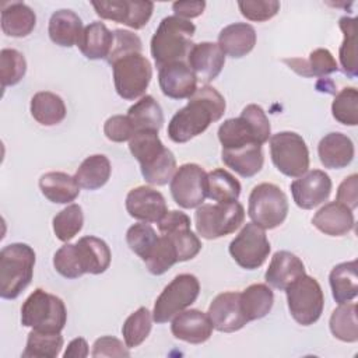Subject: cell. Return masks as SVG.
<instances>
[{
    "mask_svg": "<svg viewBox=\"0 0 358 358\" xmlns=\"http://www.w3.org/2000/svg\"><path fill=\"white\" fill-rule=\"evenodd\" d=\"M224 96L211 85H201L168 123V137L178 144L186 143L207 130L225 113Z\"/></svg>",
    "mask_w": 358,
    "mask_h": 358,
    "instance_id": "6da1fadb",
    "label": "cell"
},
{
    "mask_svg": "<svg viewBox=\"0 0 358 358\" xmlns=\"http://www.w3.org/2000/svg\"><path fill=\"white\" fill-rule=\"evenodd\" d=\"M129 150L138 161L147 183L162 186L171 182L176 172V159L173 152L162 144L158 131H136L129 141Z\"/></svg>",
    "mask_w": 358,
    "mask_h": 358,
    "instance_id": "7a4b0ae2",
    "label": "cell"
},
{
    "mask_svg": "<svg viewBox=\"0 0 358 358\" xmlns=\"http://www.w3.org/2000/svg\"><path fill=\"white\" fill-rule=\"evenodd\" d=\"M196 27L189 20L168 15L161 20L157 31L151 38V56L157 67L173 62H185L189 50L194 45L192 38Z\"/></svg>",
    "mask_w": 358,
    "mask_h": 358,
    "instance_id": "3957f363",
    "label": "cell"
},
{
    "mask_svg": "<svg viewBox=\"0 0 358 358\" xmlns=\"http://www.w3.org/2000/svg\"><path fill=\"white\" fill-rule=\"evenodd\" d=\"M271 126L263 108L256 103L246 105L239 117L227 119L218 127V140L222 150H235L249 144H260L268 141Z\"/></svg>",
    "mask_w": 358,
    "mask_h": 358,
    "instance_id": "277c9868",
    "label": "cell"
},
{
    "mask_svg": "<svg viewBox=\"0 0 358 358\" xmlns=\"http://www.w3.org/2000/svg\"><path fill=\"white\" fill-rule=\"evenodd\" d=\"M35 266L34 249L22 242L4 246L0 252V296L15 299L31 284Z\"/></svg>",
    "mask_w": 358,
    "mask_h": 358,
    "instance_id": "5b68a950",
    "label": "cell"
},
{
    "mask_svg": "<svg viewBox=\"0 0 358 358\" xmlns=\"http://www.w3.org/2000/svg\"><path fill=\"white\" fill-rule=\"evenodd\" d=\"M66 322L67 309L64 302L42 288H36L21 306V323L25 327L60 333Z\"/></svg>",
    "mask_w": 358,
    "mask_h": 358,
    "instance_id": "8992f818",
    "label": "cell"
},
{
    "mask_svg": "<svg viewBox=\"0 0 358 358\" xmlns=\"http://www.w3.org/2000/svg\"><path fill=\"white\" fill-rule=\"evenodd\" d=\"M117 95L126 101L144 96L152 77L150 60L141 53H129L110 63Z\"/></svg>",
    "mask_w": 358,
    "mask_h": 358,
    "instance_id": "52a82bcc",
    "label": "cell"
},
{
    "mask_svg": "<svg viewBox=\"0 0 358 358\" xmlns=\"http://www.w3.org/2000/svg\"><path fill=\"white\" fill-rule=\"evenodd\" d=\"M245 220V208L239 201L201 204L194 213L197 234L204 239H218L235 232Z\"/></svg>",
    "mask_w": 358,
    "mask_h": 358,
    "instance_id": "ba28073f",
    "label": "cell"
},
{
    "mask_svg": "<svg viewBox=\"0 0 358 358\" xmlns=\"http://www.w3.org/2000/svg\"><path fill=\"white\" fill-rule=\"evenodd\" d=\"M248 201V215L263 229H274L287 218L288 199L274 183L264 182L255 186Z\"/></svg>",
    "mask_w": 358,
    "mask_h": 358,
    "instance_id": "9c48e42d",
    "label": "cell"
},
{
    "mask_svg": "<svg viewBox=\"0 0 358 358\" xmlns=\"http://www.w3.org/2000/svg\"><path fill=\"white\" fill-rule=\"evenodd\" d=\"M287 303L294 320L302 326L316 323L323 312L324 295L316 278L303 274L285 288Z\"/></svg>",
    "mask_w": 358,
    "mask_h": 358,
    "instance_id": "30bf717a",
    "label": "cell"
},
{
    "mask_svg": "<svg viewBox=\"0 0 358 358\" xmlns=\"http://www.w3.org/2000/svg\"><path fill=\"white\" fill-rule=\"evenodd\" d=\"M270 157L278 172L288 178H299L308 172L309 150L295 131H278L270 136Z\"/></svg>",
    "mask_w": 358,
    "mask_h": 358,
    "instance_id": "8fae6325",
    "label": "cell"
},
{
    "mask_svg": "<svg viewBox=\"0 0 358 358\" xmlns=\"http://www.w3.org/2000/svg\"><path fill=\"white\" fill-rule=\"evenodd\" d=\"M200 294V282L196 275L183 273L176 275L159 294L154 303L152 320L166 323L179 312L196 302Z\"/></svg>",
    "mask_w": 358,
    "mask_h": 358,
    "instance_id": "7c38bea8",
    "label": "cell"
},
{
    "mask_svg": "<svg viewBox=\"0 0 358 358\" xmlns=\"http://www.w3.org/2000/svg\"><path fill=\"white\" fill-rule=\"evenodd\" d=\"M228 250L238 266L255 270L266 262L271 246L264 229L255 222H248L231 241Z\"/></svg>",
    "mask_w": 358,
    "mask_h": 358,
    "instance_id": "4fadbf2b",
    "label": "cell"
},
{
    "mask_svg": "<svg viewBox=\"0 0 358 358\" xmlns=\"http://www.w3.org/2000/svg\"><path fill=\"white\" fill-rule=\"evenodd\" d=\"M169 190L182 208H197L207 197V172L197 164H183L173 173Z\"/></svg>",
    "mask_w": 358,
    "mask_h": 358,
    "instance_id": "5bb4252c",
    "label": "cell"
},
{
    "mask_svg": "<svg viewBox=\"0 0 358 358\" xmlns=\"http://www.w3.org/2000/svg\"><path fill=\"white\" fill-rule=\"evenodd\" d=\"M91 4L101 18L124 24L133 29L145 27L154 11V3L150 0H110Z\"/></svg>",
    "mask_w": 358,
    "mask_h": 358,
    "instance_id": "9a60e30c",
    "label": "cell"
},
{
    "mask_svg": "<svg viewBox=\"0 0 358 358\" xmlns=\"http://www.w3.org/2000/svg\"><path fill=\"white\" fill-rule=\"evenodd\" d=\"M289 187L295 204L302 210H312L329 199L333 183L324 171L313 169L295 179Z\"/></svg>",
    "mask_w": 358,
    "mask_h": 358,
    "instance_id": "2e32d148",
    "label": "cell"
},
{
    "mask_svg": "<svg viewBox=\"0 0 358 358\" xmlns=\"http://www.w3.org/2000/svg\"><path fill=\"white\" fill-rule=\"evenodd\" d=\"M207 315L213 327L222 333H234L249 322L241 308V292L228 291L218 294L208 306Z\"/></svg>",
    "mask_w": 358,
    "mask_h": 358,
    "instance_id": "e0dca14e",
    "label": "cell"
},
{
    "mask_svg": "<svg viewBox=\"0 0 358 358\" xmlns=\"http://www.w3.org/2000/svg\"><path fill=\"white\" fill-rule=\"evenodd\" d=\"M126 210L141 222H158L166 213V201L161 192L151 186H137L126 196Z\"/></svg>",
    "mask_w": 358,
    "mask_h": 358,
    "instance_id": "ac0fdd59",
    "label": "cell"
},
{
    "mask_svg": "<svg viewBox=\"0 0 358 358\" xmlns=\"http://www.w3.org/2000/svg\"><path fill=\"white\" fill-rule=\"evenodd\" d=\"M158 84L171 99H189L197 90V78L186 62H173L158 69Z\"/></svg>",
    "mask_w": 358,
    "mask_h": 358,
    "instance_id": "d6986e66",
    "label": "cell"
},
{
    "mask_svg": "<svg viewBox=\"0 0 358 358\" xmlns=\"http://www.w3.org/2000/svg\"><path fill=\"white\" fill-rule=\"evenodd\" d=\"M186 63L194 73L197 81L200 80L204 85L215 80L225 64V55L214 42L194 43L187 53Z\"/></svg>",
    "mask_w": 358,
    "mask_h": 358,
    "instance_id": "ffe728a7",
    "label": "cell"
},
{
    "mask_svg": "<svg viewBox=\"0 0 358 358\" xmlns=\"http://www.w3.org/2000/svg\"><path fill=\"white\" fill-rule=\"evenodd\" d=\"M213 329L208 315L199 309H185L173 316L171 323L173 337L190 344L207 341L213 334Z\"/></svg>",
    "mask_w": 358,
    "mask_h": 358,
    "instance_id": "44dd1931",
    "label": "cell"
},
{
    "mask_svg": "<svg viewBox=\"0 0 358 358\" xmlns=\"http://www.w3.org/2000/svg\"><path fill=\"white\" fill-rule=\"evenodd\" d=\"M312 224L324 235L343 236L354 229L355 220L352 210L334 200L315 213Z\"/></svg>",
    "mask_w": 358,
    "mask_h": 358,
    "instance_id": "7402d4cb",
    "label": "cell"
},
{
    "mask_svg": "<svg viewBox=\"0 0 358 358\" xmlns=\"http://www.w3.org/2000/svg\"><path fill=\"white\" fill-rule=\"evenodd\" d=\"M355 148L352 140L340 131L322 137L317 144V155L324 168L343 169L354 159Z\"/></svg>",
    "mask_w": 358,
    "mask_h": 358,
    "instance_id": "603a6c76",
    "label": "cell"
},
{
    "mask_svg": "<svg viewBox=\"0 0 358 358\" xmlns=\"http://www.w3.org/2000/svg\"><path fill=\"white\" fill-rule=\"evenodd\" d=\"M303 274H306L305 266L296 255L288 250H278L271 257L264 274V280L271 287L285 291L291 282Z\"/></svg>",
    "mask_w": 358,
    "mask_h": 358,
    "instance_id": "cb8c5ba5",
    "label": "cell"
},
{
    "mask_svg": "<svg viewBox=\"0 0 358 358\" xmlns=\"http://www.w3.org/2000/svg\"><path fill=\"white\" fill-rule=\"evenodd\" d=\"M74 245L84 274H102L106 271L110 264L112 253L103 239L88 235L80 238Z\"/></svg>",
    "mask_w": 358,
    "mask_h": 358,
    "instance_id": "d4e9b609",
    "label": "cell"
},
{
    "mask_svg": "<svg viewBox=\"0 0 358 358\" xmlns=\"http://www.w3.org/2000/svg\"><path fill=\"white\" fill-rule=\"evenodd\" d=\"M256 39V31L250 24L234 22L220 31L218 46L224 55L234 59H241L253 50Z\"/></svg>",
    "mask_w": 358,
    "mask_h": 358,
    "instance_id": "484cf974",
    "label": "cell"
},
{
    "mask_svg": "<svg viewBox=\"0 0 358 358\" xmlns=\"http://www.w3.org/2000/svg\"><path fill=\"white\" fill-rule=\"evenodd\" d=\"M83 29V21L78 14L73 10L62 8L50 15L48 34L53 43L63 48H71L77 45Z\"/></svg>",
    "mask_w": 358,
    "mask_h": 358,
    "instance_id": "4316f807",
    "label": "cell"
},
{
    "mask_svg": "<svg viewBox=\"0 0 358 358\" xmlns=\"http://www.w3.org/2000/svg\"><path fill=\"white\" fill-rule=\"evenodd\" d=\"M113 45V32L101 21H94L84 27L77 42L80 52L90 60L108 59Z\"/></svg>",
    "mask_w": 358,
    "mask_h": 358,
    "instance_id": "83f0119b",
    "label": "cell"
},
{
    "mask_svg": "<svg viewBox=\"0 0 358 358\" xmlns=\"http://www.w3.org/2000/svg\"><path fill=\"white\" fill-rule=\"evenodd\" d=\"M39 189L55 204H69L80 194V185L76 178L60 171L43 173L39 178Z\"/></svg>",
    "mask_w": 358,
    "mask_h": 358,
    "instance_id": "f1b7e54d",
    "label": "cell"
},
{
    "mask_svg": "<svg viewBox=\"0 0 358 358\" xmlns=\"http://www.w3.org/2000/svg\"><path fill=\"white\" fill-rule=\"evenodd\" d=\"M1 31L7 36L24 38L28 36L36 25L35 11L25 3L11 1L1 10Z\"/></svg>",
    "mask_w": 358,
    "mask_h": 358,
    "instance_id": "f546056e",
    "label": "cell"
},
{
    "mask_svg": "<svg viewBox=\"0 0 358 358\" xmlns=\"http://www.w3.org/2000/svg\"><path fill=\"white\" fill-rule=\"evenodd\" d=\"M222 162L242 178H252L259 173L264 164L260 144H249L235 150L221 151Z\"/></svg>",
    "mask_w": 358,
    "mask_h": 358,
    "instance_id": "4dcf8cb0",
    "label": "cell"
},
{
    "mask_svg": "<svg viewBox=\"0 0 358 358\" xmlns=\"http://www.w3.org/2000/svg\"><path fill=\"white\" fill-rule=\"evenodd\" d=\"M329 282L331 295L338 305L352 301L358 294L357 260L344 262L334 266L330 271Z\"/></svg>",
    "mask_w": 358,
    "mask_h": 358,
    "instance_id": "1f68e13d",
    "label": "cell"
},
{
    "mask_svg": "<svg viewBox=\"0 0 358 358\" xmlns=\"http://www.w3.org/2000/svg\"><path fill=\"white\" fill-rule=\"evenodd\" d=\"M31 115L42 126H55L63 122L67 109L64 101L55 92L39 91L31 99Z\"/></svg>",
    "mask_w": 358,
    "mask_h": 358,
    "instance_id": "d6a6232c",
    "label": "cell"
},
{
    "mask_svg": "<svg viewBox=\"0 0 358 358\" xmlns=\"http://www.w3.org/2000/svg\"><path fill=\"white\" fill-rule=\"evenodd\" d=\"M127 117L134 129V133L141 130L159 131L164 124L162 108L151 95H144L134 102L127 110Z\"/></svg>",
    "mask_w": 358,
    "mask_h": 358,
    "instance_id": "836d02e7",
    "label": "cell"
},
{
    "mask_svg": "<svg viewBox=\"0 0 358 358\" xmlns=\"http://www.w3.org/2000/svg\"><path fill=\"white\" fill-rule=\"evenodd\" d=\"M110 162L103 154H94L87 157L76 171V180L80 187L87 190H96L106 185L110 178Z\"/></svg>",
    "mask_w": 358,
    "mask_h": 358,
    "instance_id": "e575fe53",
    "label": "cell"
},
{
    "mask_svg": "<svg viewBox=\"0 0 358 358\" xmlns=\"http://www.w3.org/2000/svg\"><path fill=\"white\" fill-rule=\"evenodd\" d=\"M274 303V294L267 284H252L241 292V308L248 322L268 315Z\"/></svg>",
    "mask_w": 358,
    "mask_h": 358,
    "instance_id": "d590c367",
    "label": "cell"
},
{
    "mask_svg": "<svg viewBox=\"0 0 358 358\" xmlns=\"http://www.w3.org/2000/svg\"><path fill=\"white\" fill-rule=\"evenodd\" d=\"M239 180L222 168H217L207 173V197L217 203L238 201L241 194Z\"/></svg>",
    "mask_w": 358,
    "mask_h": 358,
    "instance_id": "8d00e7d4",
    "label": "cell"
},
{
    "mask_svg": "<svg viewBox=\"0 0 358 358\" xmlns=\"http://www.w3.org/2000/svg\"><path fill=\"white\" fill-rule=\"evenodd\" d=\"M285 63L289 64L292 70H295L298 74L305 76V77H323L329 76L334 71L338 70V64L330 50L319 48L310 52L309 59H285Z\"/></svg>",
    "mask_w": 358,
    "mask_h": 358,
    "instance_id": "74e56055",
    "label": "cell"
},
{
    "mask_svg": "<svg viewBox=\"0 0 358 358\" xmlns=\"http://www.w3.org/2000/svg\"><path fill=\"white\" fill-rule=\"evenodd\" d=\"M331 334L344 343H355L358 340V322H357V303H340L333 310L329 320Z\"/></svg>",
    "mask_w": 358,
    "mask_h": 358,
    "instance_id": "f35d334b",
    "label": "cell"
},
{
    "mask_svg": "<svg viewBox=\"0 0 358 358\" xmlns=\"http://www.w3.org/2000/svg\"><path fill=\"white\" fill-rule=\"evenodd\" d=\"M63 347V336L60 333L39 331L32 329L27 338L24 358H56Z\"/></svg>",
    "mask_w": 358,
    "mask_h": 358,
    "instance_id": "ab89813d",
    "label": "cell"
},
{
    "mask_svg": "<svg viewBox=\"0 0 358 358\" xmlns=\"http://www.w3.org/2000/svg\"><path fill=\"white\" fill-rule=\"evenodd\" d=\"M355 18L352 17H341L338 20V27L344 35L343 43L338 50L340 64L343 73L348 78H355L358 74L357 70V53H355Z\"/></svg>",
    "mask_w": 358,
    "mask_h": 358,
    "instance_id": "60d3db41",
    "label": "cell"
},
{
    "mask_svg": "<svg viewBox=\"0 0 358 358\" xmlns=\"http://www.w3.org/2000/svg\"><path fill=\"white\" fill-rule=\"evenodd\" d=\"M152 327V312L141 306L133 312L122 326L124 344L129 348L138 347L150 334Z\"/></svg>",
    "mask_w": 358,
    "mask_h": 358,
    "instance_id": "b9f144b4",
    "label": "cell"
},
{
    "mask_svg": "<svg viewBox=\"0 0 358 358\" xmlns=\"http://www.w3.org/2000/svg\"><path fill=\"white\" fill-rule=\"evenodd\" d=\"M53 232L62 242L73 239L83 228L84 214L80 204H69L53 217Z\"/></svg>",
    "mask_w": 358,
    "mask_h": 358,
    "instance_id": "7bdbcfd3",
    "label": "cell"
},
{
    "mask_svg": "<svg viewBox=\"0 0 358 358\" xmlns=\"http://www.w3.org/2000/svg\"><path fill=\"white\" fill-rule=\"evenodd\" d=\"M158 236L155 229L148 222H137L131 225L126 232V242L129 248L143 260L145 262L152 253Z\"/></svg>",
    "mask_w": 358,
    "mask_h": 358,
    "instance_id": "ee69618b",
    "label": "cell"
},
{
    "mask_svg": "<svg viewBox=\"0 0 358 358\" xmlns=\"http://www.w3.org/2000/svg\"><path fill=\"white\" fill-rule=\"evenodd\" d=\"M331 115L341 124H358V91L355 87H345L334 96Z\"/></svg>",
    "mask_w": 358,
    "mask_h": 358,
    "instance_id": "f6af8a7d",
    "label": "cell"
},
{
    "mask_svg": "<svg viewBox=\"0 0 358 358\" xmlns=\"http://www.w3.org/2000/svg\"><path fill=\"white\" fill-rule=\"evenodd\" d=\"M27 73V60L17 49H1L0 52V80L3 90L18 84Z\"/></svg>",
    "mask_w": 358,
    "mask_h": 358,
    "instance_id": "bcb514c9",
    "label": "cell"
},
{
    "mask_svg": "<svg viewBox=\"0 0 358 358\" xmlns=\"http://www.w3.org/2000/svg\"><path fill=\"white\" fill-rule=\"evenodd\" d=\"M178 260V253L175 249L173 242L168 235H159L158 242L150 255V257L144 262L148 271L154 275H161L166 273L173 264H176Z\"/></svg>",
    "mask_w": 358,
    "mask_h": 358,
    "instance_id": "7dc6e473",
    "label": "cell"
},
{
    "mask_svg": "<svg viewBox=\"0 0 358 358\" xmlns=\"http://www.w3.org/2000/svg\"><path fill=\"white\" fill-rule=\"evenodd\" d=\"M53 266L56 271L64 278L73 280L84 274L80 266V260H78V255L74 243L67 242L60 249L56 250L53 256Z\"/></svg>",
    "mask_w": 358,
    "mask_h": 358,
    "instance_id": "c3c4849f",
    "label": "cell"
},
{
    "mask_svg": "<svg viewBox=\"0 0 358 358\" xmlns=\"http://www.w3.org/2000/svg\"><path fill=\"white\" fill-rule=\"evenodd\" d=\"M241 14L255 22H264L271 20L280 11V1L277 0H245L238 1Z\"/></svg>",
    "mask_w": 358,
    "mask_h": 358,
    "instance_id": "681fc988",
    "label": "cell"
},
{
    "mask_svg": "<svg viewBox=\"0 0 358 358\" xmlns=\"http://www.w3.org/2000/svg\"><path fill=\"white\" fill-rule=\"evenodd\" d=\"M143 49V42L141 39L126 29H115L113 31V45L110 49V53L108 56V63L110 64L113 60L129 55V53H141Z\"/></svg>",
    "mask_w": 358,
    "mask_h": 358,
    "instance_id": "f907efd6",
    "label": "cell"
},
{
    "mask_svg": "<svg viewBox=\"0 0 358 358\" xmlns=\"http://www.w3.org/2000/svg\"><path fill=\"white\" fill-rule=\"evenodd\" d=\"M103 134L113 143L130 141L134 136V129L127 115H113L106 119L103 124Z\"/></svg>",
    "mask_w": 358,
    "mask_h": 358,
    "instance_id": "816d5d0a",
    "label": "cell"
},
{
    "mask_svg": "<svg viewBox=\"0 0 358 358\" xmlns=\"http://www.w3.org/2000/svg\"><path fill=\"white\" fill-rule=\"evenodd\" d=\"M129 347L123 344L119 338L112 336H103L95 340L92 345L91 355L94 358L98 357H129L130 352L127 350Z\"/></svg>",
    "mask_w": 358,
    "mask_h": 358,
    "instance_id": "f5cc1de1",
    "label": "cell"
},
{
    "mask_svg": "<svg viewBox=\"0 0 358 358\" xmlns=\"http://www.w3.org/2000/svg\"><path fill=\"white\" fill-rule=\"evenodd\" d=\"M336 201L347 206L350 210H355L358 206V175L352 173L347 176L338 186Z\"/></svg>",
    "mask_w": 358,
    "mask_h": 358,
    "instance_id": "db71d44e",
    "label": "cell"
},
{
    "mask_svg": "<svg viewBox=\"0 0 358 358\" xmlns=\"http://www.w3.org/2000/svg\"><path fill=\"white\" fill-rule=\"evenodd\" d=\"M157 224H158L159 234H166L178 228L190 227V218L183 211L172 210V211H168Z\"/></svg>",
    "mask_w": 358,
    "mask_h": 358,
    "instance_id": "11a10c76",
    "label": "cell"
},
{
    "mask_svg": "<svg viewBox=\"0 0 358 358\" xmlns=\"http://www.w3.org/2000/svg\"><path fill=\"white\" fill-rule=\"evenodd\" d=\"M206 8V1L200 0V1H175L172 4V10L175 13L176 17L189 20L190 18H196L199 15L203 14Z\"/></svg>",
    "mask_w": 358,
    "mask_h": 358,
    "instance_id": "9f6ffc18",
    "label": "cell"
},
{
    "mask_svg": "<svg viewBox=\"0 0 358 358\" xmlns=\"http://www.w3.org/2000/svg\"><path fill=\"white\" fill-rule=\"evenodd\" d=\"M88 344L83 337L71 340L63 354L64 358H85L88 357Z\"/></svg>",
    "mask_w": 358,
    "mask_h": 358,
    "instance_id": "6f0895ef",
    "label": "cell"
}]
</instances>
